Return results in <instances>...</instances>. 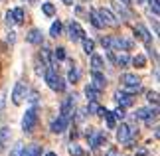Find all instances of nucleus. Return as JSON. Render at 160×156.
<instances>
[{
  "label": "nucleus",
  "instance_id": "f257e3e1",
  "mask_svg": "<svg viewBox=\"0 0 160 156\" xmlns=\"http://www.w3.org/2000/svg\"><path fill=\"white\" fill-rule=\"evenodd\" d=\"M99 42L109 52H128V49H132V42L122 38V36H103Z\"/></svg>",
  "mask_w": 160,
  "mask_h": 156
},
{
  "label": "nucleus",
  "instance_id": "f03ea898",
  "mask_svg": "<svg viewBox=\"0 0 160 156\" xmlns=\"http://www.w3.org/2000/svg\"><path fill=\"white\" fill-rule=\"evenodd\" d=\"M121 83H122L121 89L125 91V93H128V95H137V93L142 91V83H140V77H138V75H134V73H131V71L121 73Z\"/></svg>",
  "mask_w": 160,
  "mask_h": 156
},
{
  "label": "nucleus",
  "instance_id": "7ed1b4c3",
  "mask_svg": "<svg viewBox=\"0 0 160 156\" xmlns=\"http://www.w3.org/2000/svg\"><path fill=\"white\" fill-rule=\"evenodd\" d=\"M44 79H46V85L50 87L52 91H55V93H63L65 91V81L59 77V73L55 69H46L44 71Z\"/></svg>",
  "mask_w": 160,
  "mask_h": 156
},
{
  "label": "nucleus",
  "instance_id": "20e7f679",
  "mask_svg": "<svg viewBox=\"0 0 160 156\" xmlns=\"http://www.w3.org/2000/svg\"><path fill=\"white\" fill-rule=\"evenodd\" d=\"M36 127H38V107H28L22 117V130L26 134H30L34 133Z\"/></svg>",
  "mask_w": 160,
  "mask_h": 156
},
{
  "label": "nucleus",
  "instance_id": "39448f33",
  "mask_svg": "<svg viewBox=\"0 0 160 156\" xmlns=\"http://www.w3.org/2000/svg\"><path fill=\"white\" fill-rule=\"evenodd\" d=\"M111 8H113L111 12H113L119 20H128V18H132V12L128 10V6L119 2V0H113V2H111Z\"/></svg>",
  "mask_w": 160,
  "mask_h": 156
},
{
  "label": "nucleus",
  "instance_id": "423d86ee",
  "mask_svg": "<svg viewBox=\"0 0 160 156\" xmlns=\"http://www.w3.org/2000/svg\"><path fill=\"white\" fill-rule=\"evenodd\" d=\"M97 12H99V18H101V22L105 24V28H107V26H109V28H117V26L121 24V20H119V18H117L109 8H97Z\"/></svg>",
  "mask_w": 160,
  "mask_h": 156
},
{
  "label": "nucleus",
  "instance_id": "0eeeda50",
  "mask_svg": "<svg viewBox=\"0 0 160 156\" xmlns=\"http://www.w3.org/2000/svg\"><path fill=\"white\" fill-rule=\"evenodd\" d=\"M26 95H28V87L22 83V81H18V83L14 85V89H12V103L14 105H22L24 103V99H26Z\"/></svg>",
  "mask_w": 160,
  "mask_h": 156
},
{
  "label": "nucleus",
  "instance_id": "6e6552de",
  "mask_svg": "<svg viewBox=\"0 0 160 156\" xmlns=\"http://www.w3.org/2000/svg\"><path fill=\"white\" fill-rule=\"evenodd\" d=\"M67 127H69V118L63 117V115H58V117L52 121L50 130H52L53 134H61V133H65V130H67Z\"/></svg>",
  "mask_w": 160,
  "mask_h": 156
},
{
  "label": "nucleus",
  "instance_id": "1a4fd4ad",
  "mask_svg": "<svg viewBox=\"0 0 160 156\" xmlns=\"http://www.w3.org/2000/svg\"><path fill=\"white\" fill-rule=\"evenodd\" d=\"M134 117L140 118V121H146V123H152V118L158 117V107H140L137 109V113H134Z\"/></svg>",
  "mask_w": 160,
  "mask_h": 156
},
{
  "label": "nucleus",
  "instance_id": "9d476101",
  "mask_svg": "<svg viewBox=\"0 0 160 156\" xmlns=\"http://www.w3.org/2000/svg\"><path fill=\"white\" fill-rule=\"evenodd\" d=\"M73 109H75V95H67V97L63 99V101H61L59 115H63V117H67V118H71Z\"/></svg>",
  "mask_w": 160,
  "mask_h": 156
},
{
  "label": "nucleus",
  "instance_id": "9b49d317",
  "mask_svg": "<svg viewBox=\"0 0 160 156\" xmlns=\"http://www.w3.org/2000/svg\"><path fill=\"white\" fill-rule=\"evenodd\" d=\"M67 34H69V40L71 42H79L81 38H85L83 28L79 26V22H75V20H71L69 24H67Z\"/></svg>",
  "mask_w": 160,
  "mask_h": 156
},
{
  "label": "nucleus",
  "instance_id": "f8f14e48",
  "mask_svg": "<svg viewBox=\"0 0 160 156\" xmlns=\"http://www.w3.org/2000/svg\"><path fill=\"white\" fill-rule=\"evenodd\" d=\"M89 85L93 87L95 91H99V93H101V91L107 87V77L103 75L101 71H91V83H89Z\"/></svg>",
  "mask_w": 160,
  "mask_h": 156
},
{
  "label": "nucleus",
  "instance_id": "ddd939ff",
  "mask_svg": "<svg viewBox=\"0 0 160 156\" xmlns=\"http://www.w3.org/2000/svg\"><path fill=\"white\" fill-rule=\"evenodd\" d=\"M132 30H134V36H137L140 42H144V46H152V34L146 30V26H142V24H137Z\"/></svg>",
  "mask_w": 160,
  "mask_h": 156
},
{
  "label": "nucleus",
  "instance_id": "4468645a",
  "mask_svg": "<svg viewBox=\"0 0 160 156\" xmlns=\"http://www.w3.org/2000/svg\"><path fill=\"white\" fill-rule=\"evenodd\" d=\"M115 128H117V140H119L121 144H122V142H125L131 134H137V133H138V130H134L132 127H128V124H125V123H121L119 127H115Z\"/></svg>",
  "mask_w": 160,
  "mask_h": 156
},
{
  "label": "nucleus",
  "instance_id": "2eb2a0df",
  "mask_svg": "<svg viewBox=\"0 0 160 156\" xmlns=\"http://www.w3.org/2000/svg\"><path fill=\"white\" fill-rule=\"evenodd\" d=\"M26 42L32 43V46H44V34H42L40 28H32L26 34Z\"/></svg>",
  "mask_w": 160,
  "mask_h": 156
},
{
  "label": "nucleus",
  "instance_id": "dca6fc26",
  "mask_svg": "<svg viewBox=\"0 0 160 156\" xmlns=\"http://www.w3.org/2000/svg\"><path fill=\"white\" fill-rule=\"evenodd\" d=\"M115 101L119 103V107L127 109V107H131V105L134 103V99H132V95H128V93H125L122 89H119L115 93Z\"/></svg>",
  "mask_w": 160,
  "mask_h": 156
},
{
  "label": "nucleus",
  "instance_id": "f3484780",
  "mask_svg": "<svg viewBox=\"0 0 160 156\" xmlns=\"http://www.w3.org/2000/svg\"><path fill=\"white\" fill-rule=\"evenodd\" d=\"M89 144H91V148H99V146H103V144H107V134L105 133H89Z\"/></svg>",
  "mask_w": 160,
  "mask_h": 156
},
{
  "label": "nucleus",
  "instance_id": "a211bd4d",
  "mask_svg": "<svg viewBox=\"0 0 160 156\" xmlns=\"http://www.w3.org/2000/svg\"><path fill=\"white\" fill-rule=\"evenodd\" d=\"M10 138H12L10 127H0V152H2L4 148L10 144Z\"/></svg>",
  "mask_w": 160,
  "mask_h": 156
},
{
  "label": "nucleus",
  "instance_id": "6ab92c4d",
  "mask_svg": "<svg viewBox=\"0 0 160 156\" xmlns=\"http://www.w3.org/2000/svg\"><path fill=\"white\" fill-rule=\"evenodd\" d=\"M115 65L121 67V69L128 67V65H131V55H128L127 52H117V55H115Z\"/></svg>",
  "mask_w": 160,
  "mask_h": 156
},
{
  "label": "nucleus",
  "instance_id": "aec40b11",
  "mask_svg": "<svg viewBox=\"0 0 160 156\" xmlns=\"http://www.w3.org/2000/svg\"><path fill=\"white\" fill-rule=\"evenodd\" d=\"M87 20L93 24L97 30H103V28H105V24H103L101 18H99V12H97V8H89V12H87Z\"/></svg>",
  "mask_w": 160,
  "mask_h": 156
},
{
  "label": "nucleus",
  "instance_id": "412c9836",
  "mask_svg": "<svg viewBox=\"0 0 160 156\" xmlns=\"http://www.w3.org/2000/svg\"><path fill=\"white\" fill-rule=\"evenodd\" d=\"M89 65H91V71H101L103 67H105V59L93 52L91 53V59H89Z\"/></svg>",
  "mask_w": 160,
  "mask_h": 156
},
{
  "label": "nucleus",
  "instance_id": "4be33fe9",
  "mask_svg": "<svg viewBox=\"0 0 160 156\" xmlns=\"http://www.w3.org/2000/svg\"><path fill=\"white\" fill-rule=\"evenodd\" d=\"M20 156H42V146L40 144H28L20 148Z\"/></svg>",
  "mask_w": 160,
  "mask_h": 156
},
{
  "label": "nucleus",
  "instance_id": "5701e85b",
  "mask_svg": "<svg viewBox=\"0 0 160 156\" xmlns=\"http://www.w3.org/2000/svg\"><path fill=\"white\" fill-rule=\"evenodd\" d=\"M131 65L137 67V69H142V67H146V55L144 53H137L131 58Z\"/></svg>",
  "mask_w": 160,
  "mask_h": 156
},
{
  "label": "nucleus",
  "instance_id": "b1692460",
  "mask_svg": "<svg viewBox=\"0 0 160 156\" xmlns=\"http://www.w3.org/2000/svg\"><path fill=\"white\" fill-rule=\"evenodd\" d=\"M79 42H81V46H83V52L87 53V55H91V53L95 52V42L91 40V38H81Z\"/></svg>",
  "mask_w": 160,
  "mask_h": 156
},
{
  "label": "nucleus",
  "instance_id": "393cba45",
  "mask_svg": "<svg viewBox=\"0 0 160 156\" xmlns=\"http://www.w3.org/2000/svg\"><path fill=\"white\" fill-rule=\"evenodd\" d=\"M61 32H63V24H61L59 20H55L50 26V36H52V38H59Z\"/></svg>",
  "mask_w": 160,
  "mask_h": 156
},
{
  "label": "nucleus",
  "instance_id": "a878e982",
  "mask_svg": "<svg viewBox=\"0 0 160 156\" xmlns=\"http://www.w3.org/2000/svg\"><path fill=\"white\" fill-rule=\"evenodd\" d=\"M79 75H81V71H79L77 67L73 65V67H69V71H67V81H69V83H73V85H75L77 81H79Z\"/></svg>",
  "mask_w": 160,
  "mask_h": 156
},
{
  "label": "nucleus",
  "instance_id": "bb28decb",
  "mask_svg": "<svg viewBox=\"0 0 160 156\" xmlns=\"http://www.w3.org/2000/svg\"><path fill=\"white\" fill-rule=\"evenodd\" d=\"M42 12H44L48 18H53L55 16V6L52 2H42Z\"/></svg>",
  "mask_w": 160,
  "mask_h": 156
},
{
  "label": "nucleus",
  "instance_id": "cd10ccee",
  "mask_svg": "<svg viewBox=\"0 0 160 156\" xmlns=\"http://www.w3.org/2000/svg\"><path fill=\"white\" fill-rule=\"evenodd\" d=\"M101 93L95 91L91 85H85V97H87V101H97V97H99Z\"/></svg>",
  "mask_w": 160,
  "mask_h": 156
},
{
  "label": "nucleus",
  "instance_id": "c85d7f7f",
  "mask_svg": "<svg viewBox=\"0 0 160 156\" xmlns=\"http://www.w3.org/2000/svg\"><path fill=\"white\" fill-rule=\"evenodd\" d=\"M53 58L58 59V61H63V59L67 58V53H65V48H61V46L53 48Z\"/></svg>",
  "mask_w": 160,
  "mask_h": 156
},
{
  "label": "nucleus",
  "instance_id": "c756f323",
  "mask_svg": "<svg viewBox=\"0 0 160 156\" xmlns=\"http://www.w3.org/2000/svg\"><path fill=\"white\" fill-rule=\"evenodd\" d=\"M12 16H14V24H24V10L22 8H14Z\"/></svg>",
  "mask_w": 160,
  "mask_h": 156
},
{
  "label": "nucleus",
  "instance_id": "7c9ffc66",
  "mask_svg": "<svg viewBox=\"0 0 160 156\" xmlns=\"http://www.w3.org/2000/svg\"><path fill=\"white\" fill-rule=\"evenodd\" d=\"M26 99L34 105V107H38V105H40V95H38V91H28Z\"/></svg>",
  "mask_w": 160,
  "mask_h": 156
},
{
  "label": "nucleus",
  "instance_id": "2f4dec72",
  "mask_svg": "<svg viewBox=\"0 0 160 156\" xmlns=\"http://www.w3.org/2000/svg\"><path fill=\"white\" fill-rule=\"evenodd\" d=\"M103 118H105V123H107L109 128H115V127H117V118L113 117V113H111V111H107V115L103 117Z\"/></svg>",
  "mask_w": 160,
  "mask_h": 156
},
{
  "label": "nucleus",
  "instance_id": "473e14b6",
  "mask_svg": "<svg viewBox=\"0 0 160 156\" xmlns=\"http://www.w3.org/2000/svg\"><path fill=\"white\" fill-rule=\"evenodd\" d=\"M146 99H148L150 105L158 107V91H148V93H146Z\"/></svg>",
  "mask_w": 160,
  "mask_h": 156
},
{
  "label": "nucleus",
  "instance_id": "72a5a7b5",
  "mask_svg": "<svg viewBox=\"0 0 160 156\" xmlns=\"http://www.w3.org/2000/svg\"><path fill=\"white\" fill-rule=\"evenodd\" d=\"M87 103H89V105H87V113H89V115H97V111L101 109V105L97 103V101H87Z\"/></svg>",
  "mask_w": 160,
  "mask_h": 156
},
{
  "label": "nucleus",
  "instance_id": "f704fd0d",
  "mask_svg": "<svg viewBox=\"0 0 160 156\" xmlns=\"http://www.w3.org/2000/svg\"><path fill=\"white\" fill-rule=\"evenodd\" d=\"M69 154L71 156H83L85 152H83V148L79 144H69Z\"/></svg>",
  "mask_w": 160,
  "mask_h": 156
},
{
  "label": "nucleus",
  "instance_id": "c9c22d12",
  "mask_svg": "<svg viewBox=\"0 0 160 156\" xmlns=\"http://www.w3.org/2000/svg\"><path fill=\"white\" fill-rule=\"evenodd\" d=\"M6 109V89L0 91V113H4Z\"/></svg>",
  "mask_w": 160,
  "mask_h": 156
},
{
  "label": "nucleus",
  "instance_id": "e433bc0d",
  "mask_svg": "<svg viewBox=\"0 0 160 156\" xmlns=\"http://www.w3.org/2000/svg\"><path fill=\"white\" fill-rule=\"evenodd\" d=\"M113 117L117 118V121H122V118H125V109H122V107L115 109V111H113Z\"/></svg>",
  "mask_w": 160,
  "mask_h": 156
},
{
  "label": "nucleus",
  "instance_id": "4c0bfd02",
  "mask_svg": "<svg viewBox=\"0 0 160 156\" xmlns=\"http://www.w3.org/2000/svg\"><path fill=\"white\" fill-rule=\"evenodd\" d=\"M4 22H6V26H14V16H12V10H8L4 14Z\"/></svg>",
  "mask_w": 160,
  "mask_h": 156
},
{
  "label": "nucleus",
  "instance_id": "58836bf2",
  "mask_svg": "<svg viewBox=\"0 0 160 156\" xmlns=\"http://www.w3.org/2000/svg\"><path fill=\"white\" fill-rule=\"evenodd\" d=\"M103 156H119V150H117L115 146H111V148H107V150H105V154H103Z\"/></svg>",
  "mask_w": 160,
  "mask_h": 156
},
{
  "label": "nucleus",
  "instance_id": "ea45409f",
  "mask_svg": "<svg viewBox=\"0 0 160 156\" xmlns=\"http://www.w3.org/2000/svg\"><path fill=\"white\" fill-rule=\"evenodd\" d=\"M146 154H148L146 148H137V150H134V156H146Z\"/></svg>",
  "mask_w": 160,
  "mask_h": 156
},
{
  "label": "nucleus",
  "instance_id": "a19ab883",
  "mask_svg": "<svg viewBox=\"0 0 160 156\" xmlns=\"http://www.w3.org/2000/svg\"><path fill=\"white\" fill-rule=\"evenodd\" d=\"M8 42H10V43L16 42V32H12V30H10V34H8Z\"/></svg>",
  "mask_w": 160,
  "mask_h": 156
},
{
  "label": "nucleus",
  "instance_id": "79ce46f5",
  "mask_svg": "<svg viewBox=\"0 0 160 156\" xmlns=\"http://www.w3.org/2000/svg\"><path fill=\"white\" fill-rule=\"evenodd\" d=\"M119 2H122V4H127V6H131V4H132V0H119Z\"/></svg>",
  "mask_w": 160,
  "mask_h": 156
},
{
  "label": "nucleus",
  "instance_id": "37998d69",
  "mask_svg": "<svg viewBox=\"0 0 160 156\" xmlns=\"http://www.w3.org/2000/svg\"><path fill=\"white\" fill-rule=\"evenodd\" d=\"M61 2H63L65 6H71V4H73V0H61Z\"/></svg>",
  "mask_w": 160,
  "mask_h": 156
},
{
  "label": "nucleus",
  "instance_id": "c03bdc74",
  "mask_svg": "<svg viewBox=\"0 0 160 156\" xmlns=\"http://www.w3.org/2000/svg\"><path fill=\"white\" fill-rule=\"evenodd\" d=\"M44 156H58V154H55V152H46Z\"/></svg>",
  "mask_w": 160,
  "mask_h": 156
},
{
  "label": "nucleus",
  "instance_id": "a18cd8bd",
  "mask_svg": "<svg viewBox=\"0 0 160 156\" xmlns=\"http://www.w3.org/2000/svg\"><path fill=\"white\" fill-rule=\"evenodd\" d=\"M148 2H150V4H158V0H148Z\"/></svg>",
  "mask_w": 160,
  "mask_h": 156
},
{
  "label": "nucleus",
  "instance_id": "49530a36",
  "mask_svg": "<svg viewBox=\"0 0 160 156\" xmlns=\"http://www.w3.org/2000/svg\"><path fill=\"white\" fill-rule=\"evenodd\" d=\"M137 4H144V0H137Z\"/></svg>",
  "mask_w": 160,
  "mask_h": 156
}]
</instances>
